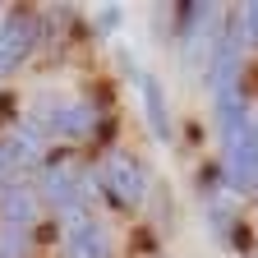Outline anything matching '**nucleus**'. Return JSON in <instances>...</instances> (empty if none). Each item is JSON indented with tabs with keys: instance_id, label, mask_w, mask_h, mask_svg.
Here are the masks:
<instances>
[{
	"instance_id": "7",
	"label": "nucleus",
	"mask_w": 258,
	"mask_h": 258,
	"mask_svg": "<svg viewBox=\"0 0 258 258\" xmlns=\"http://www.w3.org/2000/svg\"><path fill=\"white\" fill-rule=\"evenodd\" d=\"M139 92H143V111H148V129L157 139H171V115H166V92L152 74H139Z\"/></svg>"
},
{
	"instance_id": "9",
	"label": "nucleus",
	"mask_w": 258,
	"mask_h": 258,
	"mask_svg": "<svg viewBox=\"0 0 258 258\" xmlns=\"http://www.w3.org/2000/svg\"><path fill=\"white\" fill-rule=\"evenodd\" d=\"M240 37L249 46H258V5H244V14H240Z\"/></svg>"
},
{
	"instance_id": "11",
	"label": "nucleus",
	"mask_w": 258,
	"mask_h": 258,
	"mask_svg": "<svg viewBox=\"0 0 258 258\" xmlns=\"http://www.w3.org/2000/svg\"><path fill=\"white\" fill-rule=\"evenodd\" d=\"M97 23H102V28H120V10H102V14H97Z\"/></svg>"
},
{
	"instance_id": "2",
	"label": "nucleus",
	"mask_w": 258,
	"mask_h": 258,
	"mask_svg": "<svg viewBox=\"0 0 258 258\" xmlns=\"http://www.w3.org/2000/svg\"><path fill=\"white\" fill-rule=\"evenodd\" d=\"M240 60H244V37H240V28L226 23V28L217 32V42H212V60H208V83H212V92H217V97L235 92Z\"/></svg>"
},
{
	"instance_id": "5",
	"label": "nucleus",
	"mask_w": 258,
	"mask_h": 258,
	"mask_svg": "<svg viewBox=\"0 0 258 258\" xmlns=\"http://www.w3.org/2000/svg\"><path fill=\"white\" fill-rule=\"evenodd\" d=\"M64 258H111V235L92 217H70L64 226Z\"/></svg>"
},
{
	"instance_id": "1",
	"label": "nucleus",
	"mask_w": 258,
	"mask_h": 258,
	"mask_svg": "<svg viewBox=\"0 0 258 258\" xmlns=\"http://www.w3.org/2000/svg\"><path fill=\"white\" fill-rule=\"evenodd\" d=\"M97 184H102V194H106L115 208H139V203L148 199V175H143V166H139L129 152H120V148L102 157Z\"/></svg>"
},
{
	"instance_id": "3",
	"label": "nucleus",
	"mask_w": 258,
	"mask_h": 258,
	"mask_svg": "<svg viewBox=\"0 0 258 258\" xmlns=\"http://www.w3.org/2000/svg\"><path fill=\"white\" fill-rule=\"evenodd\" d=\"M83 166H79V157H55L42 166V194H46V203L55 208H79L83 203Z\"/></svg>"
},
{
	"instance_id": "6",
	"label": "nucleus",
	"mask_w": 258,
	"mask_h": 258,
	"mask_svg": "<svg viewBox=\"0 0 258 258\" xmlns=\"http://www.w3.org/2000/svg\"><path fill=\"white\" fill-rule=\"evenodd\" d=\"M37 208H42V199H37L32 189H23V184H10V189H0V226L28 231V226L37 221Z\"/></svg>"
},
{
	"instance_id": "8",
	"label": "nucleus",
	"mask_w": 258,
	"mask_h": 258,
	"mask_svg": "<svg viewBox=\"0 0 258 258\" xmlns=\"http://www.w3.org/2000/svg\"><path fill=\"white\" fill-rule=\"evenodd\" d=\"M23 253H28V231L0 226V258H23Z\"/></svg>"
},
{
	"instance_id": "10",
	"label": "nucleus",
	"mask_w": 258,
	"mask_h": 258,
	"mask_svg": "<svg viewBox=\"0 0 258 258\" xmlns=\"http://www.w3.org/2000/svg\"><path fill=\"white\" fill-rule=\"evenodd\" d=\"M14 166H19V161H14V152H10L5 143H0V189H5V180L14 175Z\"/></svg>"
},
{
	"instance_id": "4",
	"label": "nucleus",
	"mask_w": 258,
	"mask_h": 258,
	"mask_svg": "<svg viewBox=\"0 0 258 258\" xmlns=\"http://www.w3.org/2000/svg\"><path fill=\"white\" fill-rule=\"evenodd\" d=\"M32 42H37V23H32L28 14H5L0 19V79H5L14 64L32 51Z\"/></svg>"
}]
</instances>
